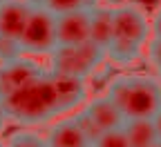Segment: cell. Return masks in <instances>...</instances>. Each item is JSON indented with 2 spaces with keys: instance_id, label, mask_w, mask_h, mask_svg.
Instances as JSON below:
<instances>
[{
  "instance_id": "1",
  "label": "cell",
  "mask_w": 161,
  "mask_h": 147,
  "mask_svg": "<svg viewBox=\"0 0 161 147\" xmlns=\"http://www.w3.org/2000/svg\"><path fill=\"white\" fill-rule=\"evenodd\" d=\"M150 40V18L139 3L123 0L114 5L112 40L105 47V62L114 67H130L143 58L146 43Z\"/></svg>"
},
{
  "instance_id": "2",
  "label": "cell",
  "mask_w": 161,
  "mask_h": 147,
  "mask_svg": "<svg viewBox=\"0 0 161 147\" xmlns=\"http://www.w3.org/2000/svg\"><path fill=\"white\" fill-rule=\"evenodd\" d=\"M0 100H3V107H5L9 123H18V125H25V127L45 125L52 118L60 116L58 100H56L47 69L38 78L29 80L27 85H23L20 89L11 92L9 96L0 98Z\"/></svg>"
},
{
  "instance_id": "3",
  "label": "cell",
  "mask_w": 161,
  "mask_h": 147,
  "mask_svg": "<svg viewBox=\"0 0 161 147\" xmlns=\"http://www.w3.org/2000/svg\"><path fill=\"white\" fill-rule=\"evenodd\" d=\"M105 96L119 107L125 120L154 118L161 109V82L150 74H119L108 82Z\"/></svg>"
},
{
  "instance_id": "4",
  "label": "cell",
  "mask_w": 161,
  "mask_h": 147,
  "mask_svg": "<svg viewBox=\"0 0 161 147\" xmlns=\"http://www.w3.org/2000/svg\"><path fill=\"white\" fill-rule=\"evenodd\" d=\"M103 65H105V49H101L98 45L85 40L80 45L56 47L49 54V69L47 71L72 76L78 80H90Z\"/></svg>"
},
{
  "instance_id": "5",
  "label": "cell",
  "mask_w": 161,
  "mask_h": 147,
  "mask_svg": "<svg viewBox=\"0 0 161 147\" xmlns=\"http://www.w3.org/2000/svg\"><path fill=\"white\" fill-rule=\"evenodd\" d=\"M18 45L25 56H49L56 49V29H54V13L40 9V7H29V16L25 29L18 38Z\"/></svg>"
},
{
  "instance_id": "6",
  "label": "cell",
  "mask_w": 161,
  "mask_h": 147,
  "mask_svg": "<svg viewBox=\"0 0 161 147\" xmlns=\"http://www.w3.org/2000/svg\"><path fill=\"white\" fill-rule=\"evenodd\" d=\"M54 29H56V47L85 43V40H90V9L83 7L54 16Z\"/></svg>"
},
{
  "instance_id": "7",
  "label": "cell",
  "mask_w": 161,
  "mask_h": 147,
  "mask_svg": "<svg viewBox=\"0 0 161 147\" xmlns=\"http://www.w3.org/2000/svg\"><path fill=\"white\" fill-rule=\"evenodd\" d=\"M49 78H52V87H54V94H56V100H58L60 116L69 114V112H76L85 105V100H87V80H78V78H72V76L52 74V71H49Z\"/></svg>"
},
{
  "instance_id": "8",
  "label": "cell",
  "mask_w": 161,
  "mask_h": 147,
  "mask_svg": "<svg viewBox=\"0 0 161 147\" xmlns=\"http://www.w3.org/2000/svg\"><path fill=\"white\" fill-rule=\"evenodd\" d=\"M43 71L45 69L29 56H23L14 62H7V65H0V98H5L11 92L20 89L29 80L38 78Z\"/></svg>"
},
{
  "instance_id": "9",
  "label": "cell",
  "mask_w": 161,
  "mask_h": 147,
  "mask_svg": "<svg viewBox=\"0 0 161 147\" xmlns=\"http://www.w3.org/2000/svg\"><path fill=\"white\" fill-rule=\"evenodd\" d=\"M80 109L90 116V120L98 127L101 134L119 132L121 127H123V123H125L123 114L119 112V107H116L108 96H96L92 100H85V105Z\"/></svg>"
},
{
  "instance_id": "10",
  "label": "cell",
  "mask_w": 161,
  "mask_h": 147,
  "mask_svg": "<svg viewBox=\"0 0 161 147\" xmlns=\"http://www.w3.org/2000/svg\"><path fill=\"white\" fill-rule=\"evenodd\" d=\"M43 136H45L47 147H92V143L85 138L83 132H80L74 114L52 123L47 134H43Z\"/></svg>"
},
{
  "instance_id": "11",
  "label": "cell",
  "mask_w": 161,
  "mask_h": 147,
  "mask_svg": "<svg viewBox=\"0 0 161 147\" xmlns=\"http://www.w3.org/2000/svg\"><path fill=\"white\" fill-rule=\"evenodd\" d=\"M29 16V5L25 0H7L0 5V36L18 40Z\"/></svg>"
},
{
  "instance_id": "12",
  "label": "cell",
  "mask_w": 161,
  "mask_h": 147,
  "mask_svg": "<svg viewBox=\"0 0 161 147\" xmlns=\"http://www.w3.org/2000/svg\"><path fill=\"white\" fill-rule=\"evenodd\" d=\"M114 27V5H96L90 9V43L105 49L112 40Z\"/></svg>"
},
{
  "instance_id": "13",
  "label": "cell",
  "mask_w": 161,
  "mask_h": 147,
  "mask_svg": "<svg viewBox=\"0 0 161 147\" xmlns=\"http://www.w3.org/2000/svg\"><path fill=\"white\" fill-rule=\"evenodd\" d=\"M121 134L125 136L130 147H152V145L159 143L154 125H152V118H132V120H125L123 127H121Z\"/></svg>"
},
{
  "instance_id": "14",
  "label": "cell",
  "mask_w": 161,
  "mask_h": 147,
  "mask_svg": "<svg viewBox=\"0 0 161 147\" xmlns=\"http://www.w3.org/2000/svg\"><path fill=\"white\" fill-rule=\"evenodd\" d=\"M5 147H47V145L43 134H38L31 127H25V129L11 132L5 140Z\"/></svg>"
},
{
  "instance_id": "15",
  "label": "cell",
  "mask_w": 161,
  "mask_h": 147,
  "mask_svg": "<svg viewBox=\"0 0 161 147\" xmlns=\"http://www.w3.org/2000/svg\"><path fill=\"white\" fill-rule=\"evenodd\" d=\"M29 7H40L54 16H60V13H67V11H74V9H83V0H25Z\"/></svg>"
},
{
  "instance_id": "16",
  "label": "cell",
  "mask_w": 161,
  "mask_h": 147,
  "mask_svg": "<svg viewBox=\"0 0 161 147\" xmlns=\"http://www.w3.org/2000/svg\"><path fill=\"white\" fill-rule=\"evenodd\" d=\"M23 49H20L18 40L14 38H5L0 36V65H7V62H14L18 58H23Z\"/></svg>"
},
{
  "instance_id": "17",
  "label": "cell",
  "mask_w": 161,
  "mask_h": 147,
  "mask_svg": "<svg viewBox=\"0 0 161 147\" xmlns=\"http://www.w3.org/2000/svg\"><path fill=\"white\" fill-rule=\"evenodd\" d=\"M143 58L148 60V65L159 74L161 71V38H152L146 43V49H143Z\"/></svg>"
},
{
  "instance_id": "18",
  "label": "cell",
  "mask_w": 161,
  "mask_h": 147,
  "mask_svg": "<svg viewBox=\"0 0 161 147\" xmlns=\"http://www.w3.org/2000/svg\"><path fill=\"white\" fill-rule=\"evenodd\" d=\"M74 118H76V123H78L80 132L85 134V138H87L90 143H94V140H98L101 136H103V134L98 132V127H96V125L90 120V116H87L83 109H76V112H74Z\"/></svg>"
},
{
  "instance_id": "19",
  "label": "cell",
  "mask_w": 161,
  "mask_h": 147,
  "mask_svg": "<svg viewBox=\"0 0 161 147\" xmlns=\"http://www.w3.org/2000/svg\"><path fill=\"white\" fill-rule=\"evenodd\" d=\"M92 147H130V145H128L125 136L121 134V129H119V132H108V134H103L98 140L92 143Z\"/></svg>"
},
{
  "instance_id": "20",
  "label": "cell",
  "mask_w": 161,
  "mask_h": 147,
  "mask_svg": "<svg viewBox=\"0 0 161 147\" xmlns=\"http://www.w3.org/2000/svg\"><path fill=\"white\" fill-rule=\"evenodd\" d=\"M150 36L152 38H161V5L154 9V13L150 18Z\"/></svg>"
},
{
  "instance_id": "21",
  "label": "cell",
  "mask_w": 161,
  "mask_h": 147,
  "mask_svg": "<svg viewBox=\"0 0 161 147\" xmlns=\"http://www.w3.org/2000/svg\"><path fill=\"white\" fill-rule=\"evenodd\" d=\"M152 125H154V132H157V140L161 143V109L154 114V118H152Z\"/></svg>"
},
{
  "instance_id": "22",
  "label": "cell",
  "mask_w": 161,
  "mask_h": 147,
  "mask_svg": "<svg viewBox=\"0 0 161 147\" xmlns=\"http://www.w3.org/2000/svg\"><path fill=\"white\" fill-rule=\"evenodd\" d=\"M7 123H9V118H7V114H5V107H3V100H0V134L5 132V127H7Z\"/></svg>"
},
{
  "instance_id": "23",
  "label": "cell",
  "mask_w": 161,
  "mask_h": 147,
  "mask_svg": "<svg viewBox=\"0 0 161 147\" xmlns=\"http://www.w3.org/2000/svg\"><path fill=\"white\" fill-rule=\"evenodd\" d=\"M103 0H83V5L87 7V9H92V7H96V5H101Z\"/></svg>"
},
{
  "instance_id": "24",
  "label": "cell",
  "mask_w": 161,
  "mask_h": 147,
  "mask_svg": "<svg viewBox=\"0 0 161 147\" xmlns=\"http://www.w3.org/2000/svg\"><path fill=\"white\" fill-rule=\"evenodd\" d=\"M0 147H5V143H3V138H0Z\"/></svg>"
},
{
  "instance_id": "25",
  "label": "cell",
  "mask_w": 161,
  "mask_h": 147,
  "mask_svg": "<svg viewBox=\"0 0 161 147\" xmlns=\"http://www.w3.org/2000/svg\"><path fill=\"white\" fill-rule=\"evenodd\" d=\"M157 78H159V82H161V71H159V76H157Z\"/></svg>"
},
{
  "instance_id": "26",
  "label": "cell",
  "mask_w": 161,
  "mask_h": 147,
  "mask_svg": "<svg viewBox=\"0 0 161 147\" xmlns=\"http://www.w3.org/2000/svg\"><path fill=\"white\" fill-rule=\"evenodd\" d=\"M152 147H161V145H159V143H157V145H152Z\"/></svg>"
},
{
  "instance_id": "27",
  "label": "cell",
  "mask_w": 161,
  "mask_h": 147,
  "mask_svg": "<svg viewBox=\"0 0 161 147\" xmlns=\"http://www.w3.org/2000/svg\"><path fill=\"white\" fill-rule=\"evenodd\" d=\"M3 3H7V0H0V5H3Z\"/></svg>"
},
{
  "instance_id": "28",
  "label": "cell",
  "mask_w": 161,
  "mask_h": 147,
  "mask_svg": "<svg viewBox=\"0 0 161 147\" xmlns=\"http://www.w3.org/2000/svg\"><path fill=\"white\" fill-rule=\"evenodd\" d=\"M159 145H161V143H159Z\"/></svg>"
}]
</instances>
